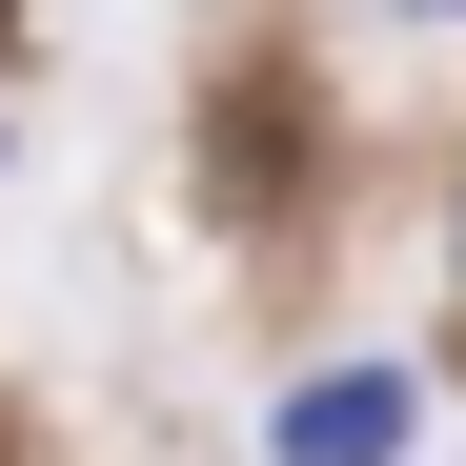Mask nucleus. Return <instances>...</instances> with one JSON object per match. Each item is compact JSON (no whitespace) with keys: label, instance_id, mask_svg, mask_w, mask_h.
Listing matches in <instances>:
<instances>
[{"label":"nucleus","instance_id":"obj_1","mask_svg":"<svg viewBox=\"0 0 466 466\" xmlns=\"http://www.w3.org/2000/svg\"><path fill=\"white\" fill-rule=\"evenodd\" d=\"M426 446V385L406 365H304V385H264V466H406Z\"/></svg>","mask_w":466,"mask_h":466},{"label":"nucleus","instance_id":"obj_2","mask_svg":"<svg viewBox=\"0 0 466 466\" xmlns=\"http://www.w3.org/2000/svg\"><path fill=\"white\" fill-rule=\"evenodd\" d=\"M446 284H466V183H446Z\"/></svg>","mask_w":466,"mask_h":466},{"label":"nucleus","instance_id":"obj_3","mask_svg":"<svg viewBox=\"0 0 466 466\" xmlns=\"http://www.w3.org/2000/svg\"><path fill=\"white\" fill-rule=\"evenodd\" d=\"M385 21H466V0H385Z\"/></svg>","mask_w":466,"mask_h":466},{"label":"nucleus","instance_id":"obj_4","mask_svg":"<svg viewBox=\"0 0 466 466\" xmlns=\"http://www.w3.org/2000/svg\"><path fill=\"white\" fill-rule=\"evenodd\" d=\"M0 41H21V0H0Z\"/></svg>","mask_w":466,"mask_h":466}]
</instances>
